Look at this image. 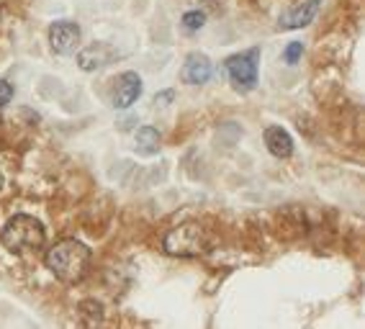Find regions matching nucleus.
I'll list each match as a JSON object with an SVG mask.
<instances>
[{
	"instance_id": "obj_1",
	"label": "nucleus",
	"mask_w": 365,
	"mask_h": 329,
	"mask_svg": "<svg viewBox=\"0 0 365 329\" xmlns=\"http://www.w3.org/2000/svg\"><path fill=\"white\" fill-rule=\"evenodd\" d=\"M91 250L78 239H62L46 252V268L52 270L54 278L67 286L80 283L91 268Z\"/></svg>"
},
{
	"instance_id": "obj_2",
	"label": "nucleus",
	"mask_w": 365,
	"mask_h": 329,
	"mask_svg": "<svg viewBox=\"0 0 365 329\" xmlns=\"http://www.w3.org/2000/svg\"><path fill=\"white\" fill-rule=\"evenodd\" d=\"M0 242L8 252L14 255H26V252H36L44 247L46 231L39 219L29 216V214H16L3 231H0Z\"/></svg>"
},
{
	"instance_id": "obj_3",
	"label": "nucleus",
	"mask_w": 365,
	"mask_h": 329,
	"mask_svg": "<svg viewBox=\"0 0 365 329\" xmlns=\"http://www.w3.org/2000/svg\"><path fill=\"white\" fill-rule=\"evenodd\" d=\"M163 250L173 257H201L209 250V231L198 221H182L165 234Z\"/></svg>"
},
{
	"instance_id": "obj_4",
	"label": "nucleus",
	"mask_w": 365,
	"mask_h": 329,
	"mask_svg": "<svg viewBox=\"0 0 365 329\" xmlns=\"http://www.w3.org/2000/svg\"><path fill=\"white\" fill-rule=\"evenodd\" d=\"M257 62H260V46H252L247 52H240L227 60V73L237 90L250 93L257 85Z\"/></svg>"
},
{
	"instance_id": "obj_5",
	"label": "nucleus",
	"mask_w": 365,
	"mask_h": 329,
	"mask_svg": "<svg viewBox=\"0 0 365 329\" xmlns=\"http://www.w3.org/2000/svg\"><path fill=\"white\" fill-rule=\"evenodd\" d=\"M80 39H83V31L75 21H54L49 26V46L52 52L62 54V57H70L80 49Z\"/></svg>"
},
{
	"instance_id": "obj_6",
	"label": "nucleus",
	"mask_w": 365,
	"mask_h": 329,
	"mask_svg": "<svg viewBox=\"0 0 365 329\" xmlns=\"http://www.w3.org/2000/svg\"><path fill=\"white\" fill-rule=\"evenodd\" d=\"M317 11H319V0H301V3H296V6L283 11L281 19H278V28L291 31V28L309 26L314 21V16H317Z\"/></svg>"
},
{
	"instance_id": "obj_7",
	"label": "nucleus",
	"mask_w": 365,
	"mask_h": 329,
	"mask_svg": "<svg viewBox=\"0 0 365 329\" xmlns=\"http://www.w3.org/2000/svg\"><path fill=\"white\" fill-rule=\"evenodd\" d=\"M142 90V78L137 73H121L116 78V88H113V105L124 111V108L137 103Z\"/></svg>"
},
{
	"instance_id": "obj_8",
	"label": "nucleus",
	"mask_w": 365,
	"mask_h": 329,
	"mask_svg": "<svg viewBox=\"0 0 365 329\" xmlns=\"http://www.w3.org/2000/svg\"><path fill=\"white\" fill-rule=\"evenodd\" d=\"M214 75V65L206 54L201 52H193L185 57V65H182V80L188 83V85H206Z\"/></svg>"
},
{
	"instance_id": "obj_9",
	"label": "nucleus",
	"mask_w": 365,
	"mask_h": 329,
	"mask_svg": "<svg viewBox=\"0 0 365 329\" xmlns=\"http://www.w3.org/2000/svg\"><path fill=\"white\" fill-rule=\"evenodd\" d=\"M262 139H265V147L270 150L273 157H281V160L291 157V152H294V139H291V134H288L286 129H281V126H267Z\"/></svg>"
},
{
	"instance_id": "obj_10",
	"label": "nucleus",
	"mask_w": 365,
	"mask_h": 329,
	"mask_svg": "<svg viewBox=\"0 0 365 329\" xmlns=\"http://www.w3.org/2000/svg\"><path fill=\"white\" fill-rule=\"evenodd\" d=\"M108 60H111V49H108V46H106L103 41H98V44L88 46V49H83V52L78 54V65L83 67L85 73L101 70V67H103Z\"/></svg>"
},
{
	"instance_id": "obj_11",
	"label": "nucleus",
	"mask_w": 365,
	"mask_h": 329,
	"mask_svg": "<svg viewBox=\"0 0 365 329\" xmlns=\"http://www.w3.org/2000/svg\"><path fill=\"white\" fill-rule=\"evenodd\" d=\"M160 132H157L155 126H142V129H137V134H134V150L139 152V155H144V157H152V155H157L160 152Z\"/></svg>"
},
{
	"instance_id": "obj_12",
	"label": "nucleus",
	"mask_w": 365,
	"mask_h": 329,
	"mask_svg": "<svg viewBox=\"0 0 365 329\" xmlns=\"http://www.w3.org/2000/svg\"><path fill=\"white\" fill-rule=\"evenodd\" d=\"M203 24H206V14L203 11H188V14H182V28L185 31H198V28H203Z\"/></svg>"
},
{
	"instance_id": "obj_13",
	"label": "nucleus",
	"mask_w": 365,
	"mask_h": 329,
	"mask_svg": "<svg viewBox=\"0 0 365 329\" xmlns=\"http://www.w3.org/2000/svg\"><path fill=\"white\" fill-rule=\"evenodd\" d=\"M301 54H304V44H301V41H291V44L286 46V52H283V62H286V65H296V62L301 60Z\"/></svg>"
},
{
	"instance_id": "obj_14",
	"label": "nucleus",
	"mask_w": 365,
	"mask_h": 329,
	"mask_svg": "<svg viewBox=\"0 0 365 329\" xmlns=\"http://www.w3.org/2000/svg\"><path fill=\"white\" fill-rule=\"evenodd\" d=\"M14 100V85L8 80H0V108Z\"/></svg>"
},
{
	"instance_id": "obj_15",
	"label": "nucleus",
	"mask_w": 365,
	"mask_h": 329,
	"mask_svg": "<svg viewBox=\"0 0 365 329\" xmlns=\"http://www.w3.org/2000/svg\"><path fill=\"white\" fill-rule=\"evenodd\" d=\"M173 98H175V90H173V88H170V90H163V93H157L155 95V105H170L173 103Z\"/></svg>"
},
{
	"instance_id": "obj_16",
	"label": "nucleus",
	"mask_w": 365,
	"mask_h": 329,
	"mask_svg": "<svg viewBox=\"0 0 365 329\" xmlns=\"http://www.w3.org/2000/svg\"><path fill=\"white\" fill-rule=\"evenodd\" d=\"M0 188H3V172H0Z\"/></svg>"
},
{
	"instance_id": "obj_17",
	"label": "nucleus",
	"mask_w": 365,
	"mask_h": 329,
	"mask_svg": "<svg viewBox=\"0 0 365 329\" xmlns=\"http://www.w3.org/2000/svg\"><path fill=\"white\" fill-rule=\"evenodd\" d=\"M0 8H3V0H0Z\"/></svg>"
}]
</instances>
